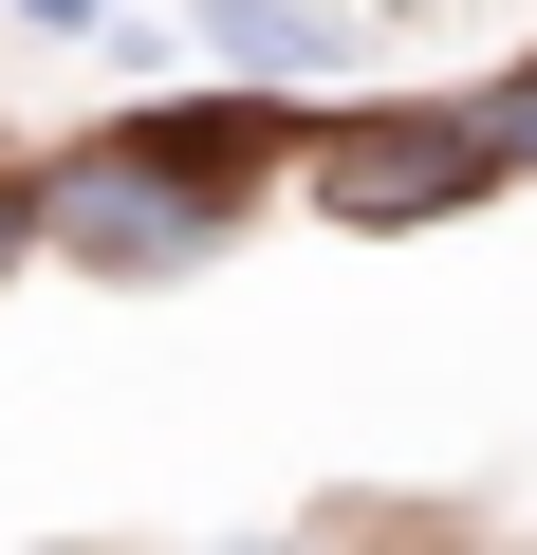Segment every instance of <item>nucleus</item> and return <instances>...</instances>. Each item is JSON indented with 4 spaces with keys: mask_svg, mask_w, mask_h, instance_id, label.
I'll return each instance as SVG.
<instances>
[{
    "mask_svg": "<svg viewBox=\"0 0 537 555\" xmlns=\"http://www.w3.org/2000/svg\"><path fill=\"white\" fill-rule=\"evenodd\" d=\"M222 204H241V185H204V167H167L149 130H112V149H75V167H56V204H38V222H56L75 259H112V278H167V259H204V241H222Z\"/></svg>",
    "mask_w": 537,
    "mask_h": 555,
    "instance_id": "obj_1",
    "label": "nucleus"
},
{
    "mask_svg": "<svg viewBox=\"0 0 537 555\" xmlns=\"http://www.w3.org/2000/svg\"><path fill=\"white\" fill-rule=\"evenodd\" d=\"M463 185H500V130L482 112H353L316 149V204L334 222H445Z\"/></svg>",
    "mask_w": 537,
    "mask_h": 555,
    "instance_id": "obj_2",
    "label": "nucleus"
},
{
    "mask_svg": "<svg viewBox=\"0 0 537 555\" xmlns=\"http://www.w3.org/2000/svg\"><path fill=\"white\" fill-rule=\"evenodd\" d=\"M204 56H222V75H316L334 20H316V0H204Z\"/></svg>",
    "mask_w": 537,
    "mask_h": 555,
    "instance_id": "obj_3",
    "label": "nucleus"
},
{
    "mask_svg": "<svg viewBox=\"0 0 537 555\" xmlns=\"http://www.w3.org/2000/svg\"><path fill=\"white\" fill-rule=\"evenodd\" d=\"M149 149H167V167H204V185H241V167H259V112H241V93H204V112H149Z\"/></svg>",
    "mask_w": 537,
    "mask_h": 555,
    "instance_id": "obj_4",
    "label": "nucleus"
},
{
    "mask_svg": "<svg viewBox=\"0 0 537 555\" xmlns=\"http://www.w3.org/2000/svg\"><path fill=\"white\" fill-rule=\"evenodd\" d=\"M482 130H500V167H537V75H519V93H500Z\"/></svg>",
    "mask_w": 537,
    "mask_h": 555,
    "instance_id": "obj_5",
    "label": "nucleus"
},
{
    "mask_svg": "<svg viewBox=\"0 0 537 555\" xmlns=\"http://www.w3.org/2000/svg\"><path fill=\"white\" fill-rule=\"evenodd\" d=\"M20 20H56V38H93V0H20Z\"/></svg>",
    "mask_w": 537,
    "mask_h": 555,
    "instance_id": "obj_6",
    "label": "nucleus"
},
{
    "mask_svg": "<svg viewBox=\"0 0 537 555\" xmlns=\"http://www.w3.org/2000/svg\"><path fill=\"white\" fill-rule=\"evenodd\" d=\"M20 241H38V204H20V185H0V259H20Z\"/></svg>",
    "mask_w": 537,
    "mask_h": 555,
    "instance_id": "obj_7",
    "label": "nucleus"
}]
</instances>
